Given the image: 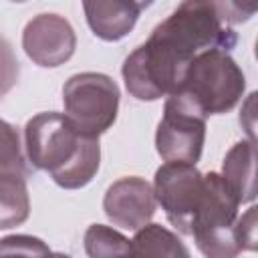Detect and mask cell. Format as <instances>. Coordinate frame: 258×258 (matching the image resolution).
<instances>
[{
    "label": "cell",
    "mask_w": 258,
    "mask_h": 258,
    "mask_svg": "<svg viewBox=\"0 0 258 258\" xmlns=\"http://www.w3.org/2000/svg\"><path fill=\"white\" fill-rule=\"evenodd\" d=\"M0 173H18L24 177L28 173L18 131L4 119H0Z\"/></svg>",
    "instance_id": "9a60e30c"
},
{
    "label": "cell",
    "mask_w": 258,
    "mask_h": 258,
    "mask_svg": "<svg viewBox=\"0 0 258 258\" xmlns=\"http://www.w3.org/2000/svg\"><path fill=\"white\" fill-rule=\"evenodd\" d=\"M44 258H71L69 254H62V252H50L48 256H44Z\"/></svg>",
    "instance_id": "ffe728a7"
},
{
    "label": "cell",
    "mask_w": 258,
    "mask_h": 258,
    "mask_svg": "<svg viewBox=\"0 0 258 258\" xmlns=\"http://www.w3.org/2000/svg\"><path fill=\"white\" fill-rule=\"evenodd\" d=\"M196 56L181 52L163 36H151L137 46L123 62V81L137 101H157L177 93Z\"/></svg>",
    "instance_id": "7a4b0ae2"
},
{
    "label": "cell",
    "mask_w": 258,
    "mask_h": 258,
    "mask_svg": "<svg viewBox=\"0 0 258 258\" xmlns=\"http://www.w3.org/2000/svg\"><path fill=\"white\" fill-rule=\"evenodd\" d=\"M254 101H256V93H250L244 107H242V113H240V125L248 131V139L256 143L254 139V125H256V115H254Z\"/></svg>",
    "instance_id": "d6986e66"
},
{
    "label": "cell",
    "mask_w": 258,
    "mask_h": 258,
    "mask_svg": "<svg viewBox=\"0 0 258 258\" xmlns=\"http://www.w3.org/2000/svg\"><path fill=\"white\" fill-rule=\"evenodd\" d=\"M133 258H191L187 246L161 224H147L131 238Z\"/></svg>",
    "instance_id": "4fadbf2b"
},
{
    "label": "cell",
    "mask_w": 258,
    "mask_h": 258,
    "mask_svg": "<svg viewBox=\"0 0 258 258\" xmlns=\"http://www.w3.org/2000/svg\"><path fill=\"white\" fill-rule=\"evenodd\" d=\"M117 258H133V254L129 252V254H123V256H117Z\"/></svg>",
    "instance_id": "44dd1931"
},
{
    "label": "cell",
    "mask_w": 258,
    "mask_h": 258,
    "mask_svg": "<svg viewBox=\"0 0 258 258\" xmlns=\"http://www.w3.org/2000/svg\"><path fill=\"white\" fill-rule=\"evenodd\" d=\"M256 206H250L240 218H236L234 222V234H236V240L244 250L248 252H254L258 248V238H256Z\"/></svg>",
    "instance_id": "ac0fdd59"
},
{
    "label": "cell",
    "mask_w": 258,
    "mask_h": 258,
    "mask_svg": "<svg viewBox=\"0 0 258 258\" xmlns=\"http://www.w3.org/2000/svg\"><path fill=\"white\" fill-rule=\"evenodd\" d=\"M145 6L147 4L133 0H97V2H85L83 10L93 34L99 36L101 40L113 42V40H121L133 30Z\"/></svg>",
    "instance_id": "8fae6325"
},
{
    "label": "cell",
    "mask_w": 258,
    "mask_h": 258,
    "mask_svg": "<svg viewBox=\"0 0 258 258\" xmlns=\"http://www.w3.org/2000/svg\"><path fill=\"white\" fill-rule=\"evenodd\" d=\"M18 77H20V62L14 54V48L4 36H0V101L18 83Z\"/></svg>",
    "instance_id": "e0dca14e"
},
{
    "label": "cell",
    "mask_w": 258,
    "mask_h": 258,
    "mask_svg": "<svg viewBox=\"0 0 258 258\" xmlns=\"http://www.w3.org/2000/svg\"><path fill=\"white\" fill-rule=\"evenodd\" d=\"M62 105L79 133L99 139L117 119L119 87L103 73H77L62 87Z\"/></svg>",
    "instance_id": "5b68a950"
},
{
    "label": "cell",
    "mask_w": 258,
    "mask_h": 258,
    "mask_svg": "<svg viewBox=\"0 0 258 258\" xmlns=\"http://www.w3.org/2000/svg\"><path fill=\"white\" fill-rule=\"evenodd\" d=\"M157 202L153 194V185L139 177L127 175L113 181L103 198L105 216L123 230L137 232L147 226L155 214Z\"/></svg>",
    "instance_id": "30bf717a"
},
{
    "label": "cell",
    "mask_w": 258,
    "mask_h": 258,
    "mask_svg": "<svg viewBox=\"0 0 258 258\" xmlns=\"http://www.w3.org/2000/svg\"><path fill=\"white\" fill-rule=\"evenodd\" d=\"M22 48L34 64L54 69L73 56L77 48V34L64 16L42 12L26 22L22 32Z\"/></svg>",
    "instance_id": "9c48e42d"
},
{
    "label": "cell",
    "mask_w": 258,
    "mask_h": 258,
    "mask_svg": "<svg viewBox=\"0 0 258 258\" xmlns=\"http://www.w3.org/2000/svg\"><path fill=\"white\" fill-rule=\"evenodd\" d=\"M30 216V198L24 175L0 173V230L24 224Z\"/></svg>",
    "instance_id": "5bb4252c"
},
{
    "label": "cell",
    "mask_w": 258,
    "mask_h": 258,
    "mask_svg": "<svg viewBox=\"0 0 258 258\" xmlns=\"http://www.w3.org/2000/svg\"><path fill=\"white\" fill-rule=\"evenodd\" d=\"M240 200L216 171L204 173V200L191 224L198 250L206 258H238L242 248L234 234Z\"/></svg>",
    "instance_id": "277c9868"
},
{
    "label": "cell",
    "mask_w": 258,
    "mask_h": 258,
    "mask_svg": "<svg viewBox=\"0 0 258 258\" xmlns=\"http://www.w3.org/2000/svg\"><path fill=\"white\" fill-rule=\"evenodd\" d=\"M220 175L232 187L240 204L252 202L256 198V143L250 139L238 141L226 153Z\"/></svg>",
    "instance_id": "7c38bea8"
},
{
    "label": "cell",
    "mask_w": 258,
    "mask_h": 258,
    "mask_svg": "<svg viewBox=\"0 0 258 258\" xmlns=\"http://www.w3.org/2000/svg\"><path fill=\"white\" fill-rule=\"evenodd\" d=\"M206 113L181 91L167 97L155 131V149L163 161H200L206 141Z\"/></svg>",
    "instance_id": "52a82bcc"
},
{
    "label": "cell",
    "mask_w": 258,
    "mask_h": 258,
    "mask_svg": "<svg viewBox=\"0 0 258 258\" xmlns=\"http://www.w3.org/2000/svg\"><path fill=\"white\" fill-rule=\"evenodd\" d=\"M153 194L171 226L189 236L194 218L204 200V173L191 163L165 161L155 171Z\"/></svg>",
    "instance_id": "ba28073f"
},
{
    "label": "cell",
    "mask_w": 258,
    "mask_h": 258,
    "mask_svg": "<svg viewBox=\"0 0 258 258\" xmlns=\"http://www.w3.org/2000/svg\"><path fill=\"white\" fill-rule=\"evenodd\" d=\"M244 89L246 77L238 62L228 50L212 48L191 60L179 91L210 117L232 111L240 103Z\"/></svg>",
    "instance_id": "3957f363"
},
{
    "label": "cell",
    "mask_w": 258,
    "mask_h": 258,
    "mask_svg": "<svg viewBox=\"0 0 258 258\" xmlns=\"http://www.w3.org/2000/svg\"><path fill=\"white\" fill-rule=\"evenodd\" d=\"M153 32L173 42L189 56L204 50H228L236 44V32L220 18L216 2H181Z\"/></svg>",
    "instance_id": "8992f818"
},
{
    "label": "cell",
    "mask_w": 258,
    "mask_h": 258,
    "mask_svg": "<svg viewBox=\"0 0 258 258\" xmlns=\"http://www.w3.org/2000/svg\"><path fill=\"white\" fill-rule=\"evenodd\" d=\"M50 248L36 236L14 234L0 240V258H44Z\"/></svg>",
    "instance_id": "2e32d148"
},
{
    "label": "cell",
    "mask_w": 258,
    "mask_h": 258,
    "mask_svg": "<svg viewBox=\"0 0 258 258\" xmlns=\"http://www.w3.org/2000/svg\"><path fill=\"white\" fill-rule=\"evenodd\" d=\"M26 159L46 171L64 189L85 187L99 171V139L79 133L64 113L46 111L28 119L24 127Z\"/></svg>",
    "instance_id": "6da1fadb"
}]
</instances>
